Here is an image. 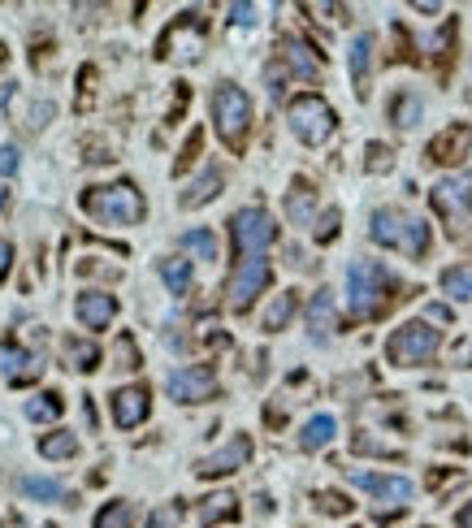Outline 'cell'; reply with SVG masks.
<instances>
[{
	"instance_id": "cell-1",
	"label": "cell",
	"mask_w": 472,
	"mask_h": 528,
	"mask_svg": "<svg viewBox=\"0 0 472 528\" xmlns=\"http://www.w3.org/2000/svg\"><path fill=\"white\" fill-rule=\"evenodd\" d=\"M395 290H399V277L382 260H356L347 269V303H351V316H360V321L382 316L399 299Z\"/></svg>"
},
{
	"instance_id": "cell-2",
	"label": "cell",
	"mask_w": 472,
	"mask_h": 528,
	"mask_svg": "<svg viewBox=\"0 0 472 528\" xmlns=\"http://www.w3.org/2000/svg\"><path fill=\"white\" fill-rule=\"evenodd\" d=\"M83 213H91L96 221H109V226H139L148 204H143L135 182H113V187L83 191Z\"/></svg>"
},
{
	"instance_id": "cell-3",
	"label": "cell",
	"mask_w": 472,
	"mask_h": 528,
	"mask_svg": "<svg viewBox=\"0 0 472 528\" xmlns=\"http://www.w3.org/2000/svg\"><path fill=\"white\" fill-rule=\"evenodd\" d=\"M369 234H373V243L395 247V252L416 256V260L429 252V226L412 213H399V208H377L369 221Z\"/></svg>"
},
{
	"instance_id": "cell-4",
	"label": "cell",
	"mask_w": 472,
	"mask_h": 528,
	"mask_svg": "<svg viewBox=\"0 0 472 528\" xmlns=\"http://www.w3.org/2000/svg\"><path fill=\"white\" fill-rule=\"evenodd\" d=\"M213 126H217V135H221L226 148L243 152L247 130H252V100H247L243 87L217 83V91H213Z\"/></svg>"
},
{
	"instance_id": "cell-5",
	"label": "cell",
	"mask_w": 472,
	"mask_h": 528,
	"mask_svg": "<svg viewBox=\"0 0 472 528\" xmlns=\"http://www.w3.org/2000/svg\"><path fill=\"white\" fill-rule=\"evenodd\" d=\"M286 122H291L295 139H304L308 148H321V143L334 135L338 117H334L330 104H325V100L317 96V91H304V96H295V100H291V109H286Z\"/></svg>"
},
{
	"instance_id": "cell-6",
	"label": "cell",
	"mask_w": 472,
	"mask_h": 528,
	"mask_svg": "<svg viewBox=\"0 0 472 528\" xmlns=\"http://www.w3.org/2000/svg\"><path fill=\"white\" fill-rule=\"evenodd\" d=\"M442 347V334L438 329H429L425 321H408L399 325L395 334L386 342V360L399 364V368H412V364H429Z\"/></svg>"
},
{
	"instance_id": "cell-7",
	"label": "cell",
	"mask_w": 472,
	"mask_h": 528,
	"mask_svg": "<svg viewBox=\"0 0 472 528\" xmlns=\"http://www.w3.org/2000/svg\"><path fill=\"white\" fill-rule=\"evenodd\" d=\"M429 204H434V213L447 221L451 234L464 226V221L472 217V174L464 169V174H451L429 187Z\"/></svg>"
},
{
	"instance_id": "cell-8",
	"label": "cell",
	"mask_w": 472,
	"mask_h": 528,
	"mask_svg": "<svg viewBox=\"0 0 472 528\" xmlns=\"http://www.w3.org/2000/svg\"><path fill=\"white\" fill-rule=\"evenodd\" d=\"M230 239H234V252L243 260L260 256L265 247H273V239H278V221H273L265 208H243V213H234V221H230Z\"/></svg>"
},
{
	"instance_id": "cell-9",
	"label": "cell",
	"mask_w": 472,
	"mask_h": 528,
	"mask_svg": "<svg viewBox=\"0 0 472 528\" xmlns=\"http://www.w3.org/2000/svg\"><path fill=\"white\" fill-rule=\"evenodd\" d=\"M204 35H208V26H204L200 13H195V9L191 13H178V22L161 35L156 52H161V57H178V61H200Z\"/></svg>"
},
{
	"instance_id": "cell-10",
	"label": "cell",
	"mask_w": 472,
	"mask_h": 528,
	"mask_svg": "<svg viewBox=\"0 0 472 528\" xmlns=\"http://www.w3.org/2000/svg\"><path fill=\"white\" fill-rule=\"evenodd\" d=\"M269 277H273V269H269L265 256H247V260H239V269H234L230 286H226L230 308H234V312H247V308H252V299L269 286Z\"/></svg>"
},
{
	"instance_id": "cell-11",
	"label": "cell",
	"mask_w": 472,
	"mask_h": 528,
	"mask_svg": "<svg viewBox=\"0 0 472 528\" xmlns=\"http://www.w3.org/2000/svg\"><path fill=\"white\" fill-rule=\"evenodd\" d=\"M165 386L174 394V403H204L217 394V373H213V364H187L178 373H169Z\"/></svg>"
},
{
	"instance_id": "cell-12",
	"label": "cell",
	"mask_w": 472,
	"mask_h": 528,
	"mask_svg": "<svg viewBox=\"0 0 472 528\" xmlns=\"http://www.w3.org/2000/svg\"><path fill=\"white\" fill-rule=\"evenodd\" d=\"M247 459H252V438H247V433H239V438H234L226 451H217V455H208V459H200V464H195V477H230V472H239Z\"/></svg>"
},
{
	"instance_id": "cell-13",
	"label": "cell",
	"mask_w": 472,
	"mask_h": 528,
	"mask_svg": "<svg viewBox=\"0 0 472 528\" xmlns=\"http://www.w3.org/2000/svg\"><path fill=\"white\" fill-rule=\"evenodd\" d=\"M152 412V394L148 386H122L113 394V420H117V429H135L143 425Z\"/></svg>"
},
{
	"instance_id": "cell-14",
	"label": "cell",
	"mask_w": 472,
	"mask_h": 528,
	"mask_svg": "<svg viewBox=\"0 0 472 528\" xmlns=\"http://www.w3.org/2000/svg\"><path fill=\"white\" fill-rule=\"evenodd\" d=\"M0 373H5L9 386H31V381L44 373V360L22 351L18 342H5V347H0Z\"/></svg>"
},
{
	"instance_id": "cell-15",
	"label": "cell",
	"mask_w": 472,
	"mask_h": 528,
	"mask_svg": "<svg viewBox=\"0 0 472 528\" xmlns=\"http://www.w3.org/2000/svg\"><path fill=\"white\" fill-rule=\"evenodd\" d=\"M351 485H360V490L377 494L382 503H395V511H399V507H408V503H412V494H416L408 477H377V472H351Z\"/></svg>"
},
{
	"instance_id": "cell-16",
	"label": "cell",
	"mask_w": 472,
	"mask_h": 528,
	"mask_svg": "<svg viewBox=\"0 0 472 528\" xmlns=\"http://www.w3.org/2000/svg\"><path fill=\"white\" fill-rule=\"evenodd\" d=\"M74 312H78V321H83L87 329H109L113 316H117V299L104 295V290H83L78 303H74Z\"/></svg>"
},
{
	"instance_id": "cell-17",
	"label": "cell",
	"mask_w": 472,
	"mask_h": 528,
	"mask_svg": "<svg viewBox=\"0 0 472 528\" xmlns=\"http://www.w3.org/2000/svg\"><path fill=\"white\" fill-rule=\"evenodd\" d=\"M464 156H472V126H451L429 143V161H438V165H455Z\"/></svg>"
},
{
	"instance_id": "cell-18",
	"label": "cell",
	"mask_w": 472,
	"mask_h": 528,
	"mask_svg": "<svg viewBox=\"0 0 472 528\" xmlns=\"http://www.w3.org/2000/svg\"><path fill=\"white\" fill-rule=\"evenodd\" d=\"M221 182H226V178H221V169H217V165H208L204 174L195 178V182H191L187 191H182V200H178V204H182V208H204L208 200H217Z\"/></svg>"
},
{
	"instance_id": "cell-19",
	"label": "cell",
	"mask_w": 472,
	"mask_h": 528,
	"mask_svg": "<svg viewBox=\"0 0 472 528\" xmlns=\"http://www.w3.org/2000/svg\"><path fill=\"white\" fill-rule=\"evenodd\" d=\"M369 74H373V35H356L351 44V83L360 96H369Z\"/></svg>"
},
{
	"instance_id": "cell-20",
	"label": "cell",
	"mask_w": 472,
	"mask_h": 528,
	"mask_svg": "<svg viewBox=\"0 0 472 528\" xmlns=\"http://www.w3.org/2000/svg\"><path fill=\"white\" fill-rule=\"evenodd\" d=\"M282 61L291 65L299 78H317V74H321V61L312 57V48L299 44V39H282Z\"/></svg>"
},
{
	"instance_id": "cell-21",
	"label": "cell",
	"mask_w": 472,
	"mask_h": 528,
	"mask_svg": "<svg viewBox=\"0 0 472 528\" xmlns=\"http://www.w3.org/2000/svg\"><path fill=\"white\" fill-rule=\"evenodd\" d=\"M334 433H338V420L321 412V416H312L308 425H304V433H299V446H304V451H321V446L334 442Z\"/></svg>"
},
{
	"instance_id": "cell-22",
	"label": "cell",
	"mask_w": 472,
	"mask_h": 528,
	"mask_svg": "<svg viewBox=\"0 0 472 528\" xmlns=\"http://www.w3.org/2000/svg\"><path fill=\"white\" fill-rule=\"evenodd\" d=\"M312 204H317V191H312L308 182H295V191L286 195V217H291L295 226H308V221H312Z\"/></svg>"
},
{
	"instance_id": "cell-23",
	"label": "cell",
	"mask_w": 472,
	"mask_h": 528,
	"mask_svg": "<svg viewBox=\"0 0 472 528\" xmlns=\"http://www.w3.org/2000/svg\"><path fill=\"white\" fill-rule=\"evenodd\" d=\"M421 96H416V91H399L395 100H390V122H399L403 130H412L416 122H421Z\"/></svg>"
},
{
	"instance_id": "cell-24",
	"label": "cell",
	"mask_w": 472,
	"mask_h": 528,
	"mask_svg": "<svg viewBox=\"0 0 472 528\" xmlns=\"http://www.w3.org/2000/svg\"><path fill=\"white\" fill-rule=\"evenodd\" d=\"M308 325L317 338H325L334 329V295L330 290H317V299H312V308H308Z\"/></svg>"
},
{
	"instance_id": "cell-25",
	"label": "cell",
	"mask_w": 472,
	"mask_h": 528,
	"mask_svg": "<svg viewBox=\"0 0 472 528\" xmlns=\"http://www.w3.org/2000/svg\"><path fill=\"white\" fill-rule=\"evenodd\" d=\"M18 490L26 498H39V503H61V498H65V485L52 481V477H22Z\"/></svg>"
},
{
	"instance_id": "cell-26",
	"label": "cell",
	"mask_w": 472,
	"mask_h": 528,
	"mask_svg": "<svg viewBox=\"0 0 472 528\" xmlns=\"http://www.w3.org/2000/svg\"><path fill=\"white\" fill-rule=\"evenodd\" d=\"M65 412V399L57 390H44V394H35L31 403H26V416L31 420H39V425H48V420H57Z\"/></svg>"
},
{
	"instance_id": "cell-27",
	"label": "cell",
	"mask_w": 472,
	"mask_h": 528,
	"mask_svg": "<svg viewBox=\"0 0 472 528\" xmlns=\"http://www.w3.org/2000/svg\"><path fill=\"white\" fill-rule=\"evenodd\" d=\"M200 520H204V524H217V520H239V498H234V494H213V498H204Z\"/></svg>"
},
{
	"instance_id": "cell-28",
	"label": "cell",
	"mask_w": 472,
	"mask_h": 528,
	"mask_svg": "<svg viewBox=\"0 0 472 528\" xmlns=\"http://www.w3.org/2000/svg\"><path fill=\"white\" fill-rule=\"evenodd\" d=\"M295 308H299L295 290H286V295H278V299H273V303H269V312H265V329H269V334H278V329H286V325H291Z\"/></svg>"
},
{
	"instance_id": "cell-29",
	"label": "cell",
	"mask_w": 472,
	"mask_h": 528,
	"mask_svg": "<svg viewBox=\"0 0 472 528\" xmlns=\"http://www.w3.org/2000/svg\"><path fill=\"white\" fill-rule=\"evenodd\" d=\"M78 451V438L70 429H57V433H48V438H39V455L44 459H70Z\"/></svg>"
},
{
	"instance_id": "cell-30",
	"label": "cell",
	"mask_w": 472,
	"mask_h": 528,
	"mask_svg": "<svg viewBox=\"0 0 472 528\" xmlns=\"http://www.w3.org/2000/svg\"><path fill=\"white\" fill-rule=\"evenodd\" d=\"M161 277L174 295H187L191 290V260H161Z\"/></svg>"
},
{
	"instance_id": "cell-31",
	"label": "cell",
	"mask_w": 472,
	"mask_h": 528,
	"mask_svg": "<svg viewBox=\"0 0 472 528\" xmlns=\"http://www.w3.org/2000/svg\"><path fill=\"white\" fill-rule=\"evenodd\" d=\"M65 355H70V368L78 373H91V368H100V347H91V342H65Z\"/></svg>"
},
{
	"instance_id": "cell-32",
	"label": "cell",
	"mask_w": 472,
	"mask_h": 528,
	"mask_svg": "<svg viewBox=\"0 0 472 528\" xmlns=\"http://www.w3.org/2000/svg\"><path fill=\"white\" fill-rule=\"evenodd\" d=\"M182 247H187L191 256H200V260H217V239H213V230H187V234H182Z\"/></svg>"
},
{
	"instance_id": "cell-33",
	"label": "cell",
	"mask_w": 472,
	"mask_h": 528,
	"mask_svg": "<svg viewBox=\"0 0 472 528\" xmlns=\"http://www.w3.org/2000/svg\"><path fill=\"white\" fill-rule=\"evenodd\" d=\"M96 528H135V511H130V503H109L100 507Z\"/></svg>"
},
{
	"instance_id": "cell-34",
	"label": "cell",
	"mask_w": 472,
	"mask_h": 528,
	"mask_svg": "<svg viewBox=\"0 0 472 528\" xmlns=\"http://www.w3.org/2000/svg\"><path fill=\"white\" fill-rule=\"evenodd\" d=\"M442 290L451 299H472V269H447L442 273Z\"/></svg>"
},
{
	"instance_id": "cell-35",
	"label": "cell",
	"mask_w": 472,
	"mask_h": 528,
	"mask_svg": "<svg viewBox=\"0 0 472 528\" xmlns=\"http://www.w3.org/2000/svg\"><path fill=\"white\" fill-rule=\"evenodd\" d=\"M148 528H182V507H156L152 516H148Z\"/></svg>"
},
{
	"instance_id": "cell-36",
	"label": "cell",
	"mask_w": 472,
	"mask_h": 528,
	"mask_svg": "<svg viewBox=\"0 0 472 528\" xmlns=\"http://www.w3.org/2000/svg\"><path fill=\"white\" fill-rule=\"evenodd\" d=\"M117 368H126V373L130 368H139V351H135V338L130 334L117 338Z\"/></svg>"
},
{
	"instance_id": "cell-37",
	"label": "cell",
	"mask_w": 472,
	"mask_h": 528,
	"mask_svg": "<svg viewBox=\"0 0 472 528\" xmlns=\"http://www.w3.org/2000/svg\"><path fill=\"white\" fill-rule=\"evenodd\" d=\"M338 208H325V217H321V226H317V243H334L338 239Z\"/></svg>"
},
{
	"instance_id": "cell-38",
	"label": "cell",
	"mask_w": 472,
	"mask_h": 528,
	"mask_svg": "<svg viewBox=\"0 0 472 528\" xmlns=\"http://www.w3.org/2000/svg\"><path fill=\"white\" fill-rule=\"evenodd\" d=\"M317 503H321V511H330V516H347V511H351L347 498H343V494H334V490H330V494H321Z\"/></svg>"
},
{
	"instance_id": "cell-39",
	"label": "cell",
	"mask_w": 472,
	"mask_h": 528,
	"mask_svg": "<svg viewBox=\"0 0 472 528\" xmlns=\"http://www.w3.org/2000/svg\"><path fill=\"white\" fill-rule=\"evenodd\" d=\"M369 169H373V174H382V169H390V152L382 148V143H369Z\"/></svg>"
},
{
	"instance_id": "cell-40",
	"label": "cell",
	"mask_w": 472,
	"mask_h": 528,
	"mask_svg": "<svg viewBox=\"0 0 472 528\" xmlns=\"http://www.w3.org/2000/svg\"><path fill=\"white\" fill-rule=\"evenodd\" d=\"M230 22L234 26H252L256 22V5H230Z\"/></svg>"
},
{
	"instance_id": "cell-41",
	"label": "cell",
	"mask_w": 472,
	"mask_h": 528,
	"mask_svg": "<svg viewBox=\"0 0 472 528\" xmlns=\"http://www.w3.org/2000/svg\"><path fill=\"white\" fill-rule=\"evenodd\" d=\"M200 130H191V139H187V148H182V156H178V169H187L191 161H195V152H200Z\"/></svg>"
},
{
	"instance_id": "cell-42",
	"label": "cell",
	"mask_w": 472,
	"mask_h": 528,
	"mask_svg": "<svg viewBox=\"0 0 472 528\" xmlns=\"http://www.w3.org/2000/svg\"><path fill=\"white\" fill-rule=\"evenodd\" d=\"M0 174H18V148H0Z\"/></svg>"
},
{
	"instance_id": "cell-43",
	"label": "cell",
	"mask_w": 472,
	"mask_h": 528,
	"mask_svg": "<svg viewBox=\"0 0 472 528\" xmlns=\"http://www.w3.org/2000/svg\"><path fill=\"white\" fill-rule=\"evenodd\" d=\"M9 269H13V243L0 239V282L9 277Z\"/></svg>"
},
{
	"instance_id": "cell-44",
	"label": "cell",
	"mask_w": 472,
	"mask_h": 528,
	"mask_svg": "<svg viewBox=\"0 0 472 528\" xmlns=\"http://www.w3.org/2000/svg\"><path fill=\"white\" fill-rule=\"evenodd\" d=\"M429 321H451V308H442V303H429Z\"/></svg>"
},
{
	"instance_id": "cell-45",
	"label": "cell",
	"mask_w": 472,
	"mask_h": 528,
	"mask_svg": "<svg viewBox=\"0 0 472 528\" xmlns=\"http://www.w3.org/2000/svg\"><path fill=\"white\" fill-rule=\"evenodd\" d=\"M455 528H472V503L460 507V516H455Z\"/></svg>"
},
{
	"instance_id": "cell-46",
	"label": "cell",
	"mask_w": 472,
	"mask_h": 528,
	"mask_svg": "<svg viewBox=\"0 0 472 528\" xmlns=\"http://www.w3.org/2000/svg\"><path fill=\"white\" fill-rule=\"evenodd\" d=\"M13 104V83H0V113Z\"/></svg>"
},
{
	"instance_id": "cell-47",
	"label": "cell",
	"mask_w": 472,
	"mask_h": 528,
	"mask_svg": "<svg viewBox=\"0 0 472 528\" xmlns=\"http://www.w3.org/2000/svg\"><path fill=\"white\" fill-rule=\"evenodd\" d=\"M455 355H460V360H468V364H472V347H460V351H455Z\"/></svg>"
},
{
	"instance_id": "cell-48",
	"label": "cell",
	"mask_w": 472,
	"mask_h": 528,
	"mask_svg": "<svg viewBox=\"0 0 472 528\" xmlns=\"http://www.w3.org/2000/svg\"><path fill=\"white\" fill-rule=\"evenodd\" d=\"M5 204H9V191H5V187H0V208H5Z\"/></svg>"
}]
</instances>
